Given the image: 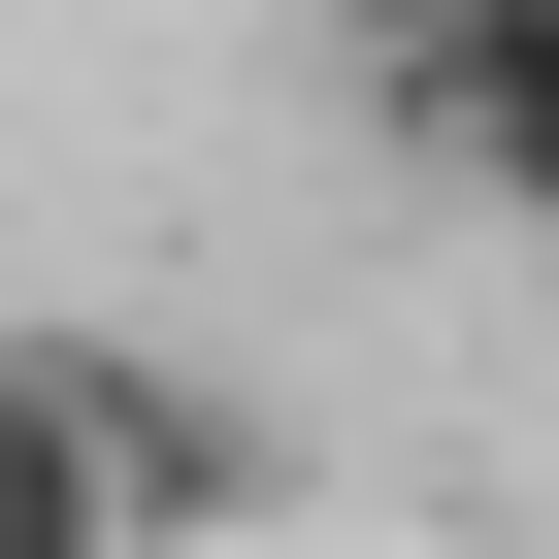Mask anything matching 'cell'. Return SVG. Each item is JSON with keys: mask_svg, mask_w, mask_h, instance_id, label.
Instances as JSON below:
<instances>
[{"mask_svg": "<svg viewBox=\"0 0 559 559\" xmlns=\"http://www.w3.org/2000/svg\"><path fill=\"white\" fill-rule=\"evenodd\" d=\"M263 493H297V428H263V395H198V362H99V526H132V559H230Z\"/></svg>", "mask_w": 559, "mask_h": 559, "instance_id": "cell-1", "label": "cell"}, {"mask_svg": "<svg viewBox=\"0 0 559 559\" xmlns=\"http://www.w3.org/2000/svg\"><path fill=\"white\" fill-rule=\"evenodd\" d=\"M395 165H461V198H493V230L559 263V0H493V34H461V67L395 99Z\"/></svg>", "mask_w": 559, "mask_h": 559, "instance_id": "cell-2", "label": "cell"}, {"mask_svg": "<svg viewBox=\"0 0 559 559\" xmlns=\"http://www.w3.org/2000/svg\"><path fill=\"white\" fill-rule=\"evenodd\" d=\"M0 559H132L99 526V330H0Z\"/></svg>", "mask_w": 559, "mask_h": 559, "instance_id": "cell-3", "label": "cell"}, {"mask_svg": "<svg viewBox=\"0 0 559 559\" xmlns=\"http://www.w3.org/2000/svg\"><path fill=\"white\" fill-rule=\"evenodd\" d=\"M461 34H493V0H330V67H362V99H428Z\"/></svg>", "mask_w": 559, "mask_h": 559, "instance_id": "cell-4", "label": "cell"}]
</instances>
